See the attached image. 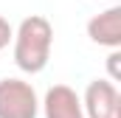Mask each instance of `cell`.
<instances>
[{
    "mask_svg": "<svg viewBox=\"0 0 121 118\" xmlns=\"http://www.w3.org/2000/svg\"><path fill=\"white\" fill-rule=\"evenodd\" d=\"M14 65L23 73H42L48 67L51 48H54V25L42 14L26 17L14 31Z\"/></svg>",
    "mask_w": 121,
    "mask_h": 118,
    "instance_id": "1",
    "label": "cell"
},
{
    "mask_svg": "<svg viewBox=\"0 0 121 118\" xmlns=\"http://www.w3.org/2000/svg\"><path fill=\"white\" fill-rule=\"evenodd\" d=\"M37 90L23 79H0V118H37Z\"/></svg>",
    "mask_w": 121,
    "mask_h": 118,
    "instance_id": "2",
    "label": "cell"
},
{
    "mask_svg": "<svg viewBox=\"0 0 121 118\" xmlns=\"http://www.w3.org/2000/svg\"><path fill=\"white\" fill-rule=\"evenodd\" d=\"M85 118H121V96L116 82L93 79L82 96Z\"/></svg>",
    "mask_w": 121,
    "mask_h": 118,
    "instance_id": "3",
    "label": "cell"
},
{
    "mask_svg": "<svg viewBox=\"0 0 121 118\" xmlns=\"http://www.w3.org/2000/svg\"><path fill=\"white\" fill-rule=\"evenodd\" d=\"M42 113L45 118H85L82 96L68 84H54L42 98Z\"/></svg>",
    "mask_w": 121,
    "mask_h": 118,
    "instance_id": "4",
    "label": "cell"
},
{
    "mask_svg": "<svg viewBox=\"0 0 121 118\" xmlns=\"http://www.w3.org/2000/svg\"><path fill=\"white\" fill-rule=\"evenodd\" d=\"M87 37L96 45L121 48V6H110L87 20Z\"/></svg>",
    "mask_w": 121,
    "mask_h": 118,
    "instance_id": "5",
    "label": "cell"
},
{
    "mask_svg": "<svg viewBox=\"0 0 121 118\" xmlns=\"http://www.w3.org/2000/svg\"><path fill=\"white\" fill-rule=\"evenodd\" d=\"M118 48H110V56H107V70H110V82H118L121 79V67H118Z\"/></svg>",
    "mask_w": 121,
    "mask_h": 118,
    "instance_id": "6",
    "label": "cell"
},
{
    "mask_svg": "<svg viewBox=\"0 0 121 118\" xmlns=\"http://www.w3.org/2000/svg\"><path fill=\"white\" fill-rule=\"evenodd\" d=\"M14 39V28H11V23L0 14V51L3 48H9V42Z\"/></svg>",
    "mask_w": 121,
    "mask_h": 118,
    "instance_id": "7",
    "label": "cell"
}]
</instances>
